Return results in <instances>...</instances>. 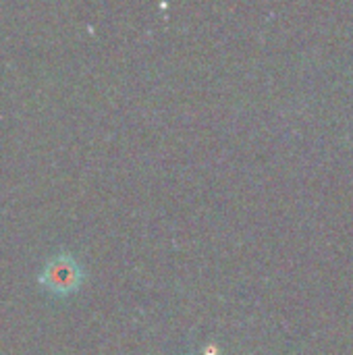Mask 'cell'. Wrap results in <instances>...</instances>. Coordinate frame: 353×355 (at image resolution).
Segmentation results:
<instances>
[{
    "label": "cell",
    "mask_w": 353,
    "mask_h": 355,
    "mask_svg": "<svg viewBox=\"0 0 353 355\" xmlns=\"http://www.w3.org/2000/svg\"><path fill=\"white\" fill-rule=\"evenodd\" d=\"M40 285L48 289L50 293L67 295L81 285V268L73 256L58 254L44 266L40 275Z\"/></svg>",
    "instance_id": "1"
}]
</instances>
